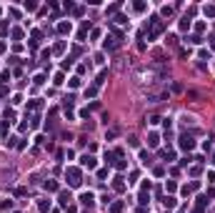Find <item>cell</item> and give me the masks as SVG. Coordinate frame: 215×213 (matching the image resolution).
Returning <instances> with one entry per match:
<instances>
[{"mask_svg": "<svg viewBox=\"0 0 215 213\" xmlns=\"http://www.w3.org/2000/svg\"><path fill=\"white\" fill-rule=\"evenodd\" d=\"M68 178H70V186H78V183H80V173H78L75 168L68 170Z\"/></svg>", "mask_w": 215, "mask_h": 213, "instance_id": "cell-1", "label": "cell"}, {"mask_svg": "<svg viewBox=\"0 0 215 213\" xmlns=\"http://www.w3.org/2000/svg\"><path fill=\"white\" fill-rule=\"evenodd\" d=\"M180 146L190 150V148H193V138H190V136H183V138H180Z\"/></svg>", "mask_w": 215, "mask_h": 213, "instance_id": "cell-2", "label": "cell"}, {"mask_svg": "<svg viewBox=\"0 0 215 213\" xmlns=\"http://www.w3.org/2000/svg\"><path fill=\"white\" fill-rule=\"evenodd\" d=\"M80 201H83V203H85V206H93V196H90V193H85V196H83V198H80Z\"/></svg>", "mask_w": 215, "mask_h": 213, "instance_id": "cell-3", "label": "cell"}, {"mask_svg": "<svg viewBox=\"0 0 215 213\" xmlns=\"http://www.w3.org/2000/svg\"><path fill=\"white\" fill-rule=\"evenodd\" d=\"M83 163H85L88 168H93V166H95V158H83Z\"/></svg>", "mask_w": 215, "mask_h": 213, "instance_id": "cell-4", "label": "cell"}]
</instances>
